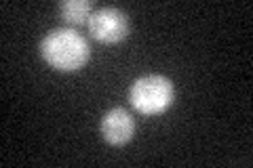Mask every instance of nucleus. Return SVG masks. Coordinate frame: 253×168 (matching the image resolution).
I'll return each instance as SVG.
<instances>
[{"mask_svg": "<svg viewBox=\"0 0 253 168\" xmlns=\"http://www.w3.org/2000/svg\"><path fill=\"white\" fill-rule=\"evenodd\" d=\"M41 55L51 67L59 71L81 69L91 57L89 42L72 28H55L41 42Z\"/></svg>", "mask_w": 253, "mask_h": 168, "instance_id": "f257e3e1", "label": "nucleus"}, {"mask_svg": "<svg viewBox=\"0 0 253 168\" xmlns=\"http://www.w3.org/2000/svg\"><path fill=\"white\" fill-rule=\"evenodd\" d=\"M173 99H175V86L167 76L161 74L137 78L129 91L131 105L144 116L163 114L165 109H169Z\"/></svg>", "mask_w": 253, "mask_h": 168, "instance_id": "f03ea898", "label": "nucleus"}, {"mask_svg": "<svg viewBox=\"0 0 253 168\" xmlns=\"http://www.w3.org/2000/svg\"><path fill=\"white\" fill-rule=\"evenodd\" d=\"M86 26H89L91 36L104 44L123 42L129 34V19L116 6H104V9L93 11Z\"/></svg>", "mask_w": 253, "mask_h": 168, "instance_id": "7ed1b4c3", "label": "nucleus"}, {"mask_svg": "<svg viewBox=\"0 0 253 168\" xmlns=\"http://www.w3.org/2000/svg\"><path fill=\"white\" fill-rule=\"evenodd\" d=\"M133 133H135V120L125 107L110 109L101 120V134L110 145H125L133 139Z\"/></svg>", "mask_w": 253, "mask_h": 168, "instance_id": "20e7f679", "label": "nucleus"}, {"mask_svg": "<svg viewBox=\"0 0 253 168\" xmlns=\"http://www.w3.org/2000/svg\"><path fill=\"white\" fill-rule=\"evenodd\" d=\"M59 13L72 26H83V23H89L91 2L89 0H66L59 4Z\"/></svg>", "mask_w": 253, "mask_h": 168, "instance_id": "39448f33", "label": "nucleus"}]
</instances>
